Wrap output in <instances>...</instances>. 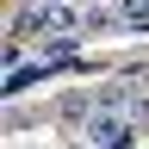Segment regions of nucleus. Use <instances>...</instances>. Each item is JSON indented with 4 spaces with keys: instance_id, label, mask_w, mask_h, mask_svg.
Returning a JSON list of instances; mask_svg holds the SVG:
<instances>
[{
    "instance_id": "1",
    "label": "nucleus",
    "mask_w": 149,
    "mask_h": 149,
    "mask_svg": "<svg viewBox=\"0 0 149 149\" xmlns=\"http://www.w3.org/2000/svg\"><path fill=\"white\" fill-rule=\"evenodd\" d=\"M87 149H137V118L130 112H93L87 118Z\"/></svg>"
},
{
    "instance_id": "3",
    "label": "nucleus",
    "mask_w": 149,
    "mask_h": 149,
    "mask_svg": "<svg viewBox=\"0 0 149 149\" xmlns=\"http://www.w3.org/2000/svg\"><path fill=\"white\" fill-rule=\"evenodd\" d=\"M44 6H74V0H44Z\"/></svg>"
},
{
    "instance_id": "2",
    "label": "nucleus",
    "mask_w": 149,
    "mask_h": 149,
    "mask_svg": "<svg viewBox=\"0 0 149 149\" xmlns=\"http://www.w3.org/2000/svg\"><path fill=\"white\" fill-rule=\"evenodd\" d=\"M118 19H124V25H149V0H124Z\"/></svg>"
}]
</instances>
